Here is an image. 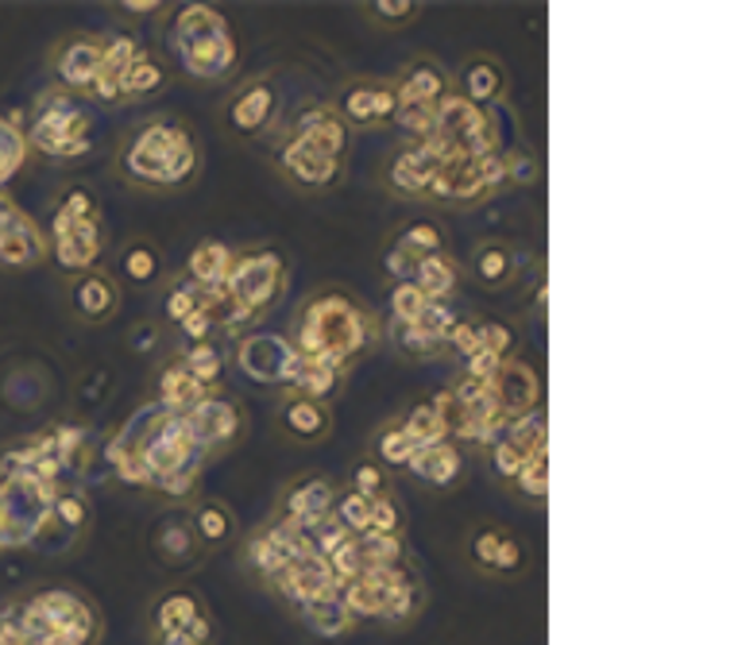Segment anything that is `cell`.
Wrapping results in <instances>:
<instances>
[{"instance_id":"4dcf8cb0","label":"cell","mask_w":738,"mask_h":645,"mask_svg":"<svg viewBox=\"0 0 738 645\" xmlns=\"http://www.w3.org/2000/svg\"><path fill=\"white\" fill-rule=\"evenodd\" d=\"M163 82H167V74H163L159 62L147 59V54H136V62L121 77V93L124 97H147V93L163 90Z\"/></svg>"},{"instance_id":"6125c7cd","label":"cell","mask_w":738,"mask_h":645,"mask_svg":"<svg viewBox=\"0 0 738 645\" xmlns=\"http://www.w3.org/2000/svg\"><path fill=\"white\" fill-rule=\"evenodd\" d=\"M124 12H136V15H144V12H159V0H124Z\"/></svg>"},{"instance_id":"836d02e7","label":"cell","mask_w":738,"mask_h":645,"mask_svg":"<svg viewBox=\"0 0 738 645\" xmlns=\"http://www.w3.org/2000/svg\"><path fill=\"white\" fill-rule=\"evenodd\" d=\"M395 248H403L406 256H414V259L437 256V251H445V232H441V225L418 220V225H410V228H403V232H398Z\"/></svg>"},{"instance_id":"ee69618b","label":"cell","mask_w":738,"mask_h":645,"mask_svg":"<svg viewBox=\"0 0 738 645\" xmlns=\"http://www.w3.org/2000/svg\"><path fill=\"white\" fill-rule=\"evenodd\" d=\"M445 348H453L457 356L472 360L476 352H484V341H480V321H465L457 318V325L445 333Z\"/></svg>"},{"instance_id":"d590c367","label":"cell","mask_w":738,"mask_h":645,"mask_svg":"<svg viewBox=\"0 0 738 645\" xmlns=\"http://www.w3.org/2000/svg\"><path fill=\"white\" fill-rule=\"evenodd\" d=\"M333 502H336V526L349 530V538H360V533L372 530V499L349 491L344 499H333Z\"/></svg>"},{"instance_id":"f907efd6","label":"cell","mask_w":738,"mask_h":645,"mask_svg":"<svg viewBox=\"0 0 738 645\" xmlns=\"http://www.w3.org/2000/svg\"><path fill=\"white\" fill-rule=\"evenodd\" d=\"M502 533L507 530H499V526H484V530L472 538V561L480 564L484 572L495 569V553H499V545H502Z\"/></svg>"},{"instance_id":"7dc6e473","label":"cell","mask_w":738,"mask_h":645,"mask_svg":"<svg viewBox=\"0 0 738 645\" xmlns=\"http://www.w3.org/2000/svg\"><path fill=\"white\" fill-rule=\"evenodd\" d=\"M514 487L522 495H530V499H538V502L545 499V495H549V464H545V456H538V460L526 464V468L518 471Z\"/></svg>"},{"instance_id":"83f0119b","label":"cell","mask_w":738,"mask_h":645,"mask_svg":"<svg viewBox=\"0 0 738 645\" xmlns=\"http://www.w3.org/2000/svg\"><path fill=\"white\" fill-rule=\"evenodd\" d=\"M198 615H201V607H198L194 595L170 592L167 600L155 607V631H159V638H167V634H183Z\"/></svg>"},{"instance_id":"f6af8a7d","label":"cell","mask_w":738,"mask_h":645,"mask_svg":"<svg viewBox=\"0 0 738 645\" xmlns=\"http://www.w3.org/2000/svg\"><path fill=\"white\" fill-rule=\"evenodd\" d=\"M136 62V46L132 39H113V43H101V74L124 77V70Z\"/></svg>"},{"instance_id":"277c9868","label":"cell","mask_w":738,"mask_h":645,"mask_svg":"<svg viewBox=\"0 0 738 645\" xmlns=\"http://www.w3.org/2000/svg\"><path fill=\"white\" fill-rule=\"evenodd\" d=\"M282 287V259L274 251H256L232 263L229 271V298L237 305V318H256L271 310ZM232 318V321H237Z\"/></svg>"},{"instance_id":"7bdbcfd3","label":"cell","mask_w":738,"mask_h":645,"mask_svg":"<svg viewBox=\"0 0 738 645\" xmlns=\"http://www.w3.org/2000/svg\"><path fill=\"white\" fill-rule=\"evenodd\" d=\"M352 491L375 499V495H387V468L380 460H360L352 468Z\"/></svg>"},{"instance_id":"f35d334b","label":"cell","mask_w":738,"mask_h":645,"mask_svg":"<svg viewBox=\"0 0 738 645\" xmlns=\"http://www.w3.org/2000/svg\"><path fill=\"white\" fill-rule=\"evenodd\" d=\"M395 124L406 132V136H410V139H418V144H422V139L437 136V108H429V105H410V108H398Z\"/></svg>"},{"instance_id":"11a10c76","label":"cell","mask_w":738,"mask_h":645,"mask_svg":"<svg viewBox=\"0 0 738 645\" xmlns=\"http://www.w3.org/2000/svg\"><path fill=\"white\" fill-rule=\"evenodd\" d=\"M194 310H198V294H194V287H175L167 294V302H163V313H167L170 321H178V325H183Z\"/></svg>"},{"instance_id":"4316f807","label":"cell","mask_w":738,"mask_h":645,"mask_svg":"<svg viewBox=\"0 0 738 645\" xmlns=\"http://www.w3.org/2000/svg\"><path fill=\"white\" fill-rule=\"evenodd\" d=\"M290 387H294V395H302V398H310V403L325 406L329 398L341 391V372H333V367H325V364H313V360H302Z\"/></svg>"},{"instance_id":"816d5d0a","label":"cell","mask_w":738,"mask_h":645,"mask_svg":"<svg viewBox=\"0 0 738 645\" xmlns=\"http://www.w3.org/2000/svg\"><path fill=\"white\" fill-rule=\"evenodd\" d=\"M367 8H372L375 20L387 23V28L410 23L414 15H418V4H414V0H375V4H367Z\"/></svg>"},{"instance_id":"e575fe53","label":"cell","mask_w":738,"mask_h":645,"mask_svg":"<svg viewBox=\"0 0 738 645\" xmlns=\"http://www.w3.org/2000/svg\"><path fill=\"white\" fill-rule=\"evenodd\" d=\"M375 448H380V464H383V468H410L414 452H418V445L406 437V429L398 426V422L375 437Z\"/></svg>"},{"instance_id":"ba28073f","label":"cell","mask_w":738,"mask_h":645,"mask_svg":"<svg viewBox=\"0 0 738 645\" xmlns=\"http://www.w3.org/2000/svg\"><path fill=\"white\" fill-rule=\"evenodd\" d=\"M279 584L282 592L290 595L294 603H325V600H341L336 595V584L329 576V564L321 553H302L298 561H290L287 569L279 572Z\"/></svg>"},{"instance_id":"8fae6325","label":"cell","mask_w":738,"mask_h":645,"mask_svg":"<svg viewBox=\"0 0 738 645\" xmlns=\"http://www.w3.org/2000/svg\"><path fill=\"white\" fill-rule=\"evenodd\" d=\"M279 163H282V175H287L290 186H298V190H325V186H333L336 178H341V159H329V155L298 144L294 136L287 139Z\"/></svg>"},{"instance_id":"d6986e66","label":"cell","mask_w":738,"mask_h":645,"mask_svg":"<svg viewBox=\"0 0 738 645\" xmlns=\"http://www.w3.org/2000/svg\"><path fill=\"white\" fill-rule=\"evenodd\" d=\"M121 305V290L105 271H90L74 282V310L82 321H108Z\"/></svg>"},{"instance_id":"6da1fadb","label":"cell","mask_w":738,"mask_h":645,"mask_svg":"<svg viewBox=\"0 0 738 645\" xmlns=\"http://www.w3.org/2000/svg\"><path fill=\"white\" fill-rule=\"evenodd\" d=\"M367 344H372V318L341 290H321L298 313L294 352L302 360L341 372L364 356Z\"/></svg>"},{"instance_id":"5bb4252c","label":"cell","mask_w":738,"mask_h":645,"mask_svg":"<svg viewBox=\"0 0 738 645\" xmlns=\"http://www.w3.org/2000/svg\"><path fill=\"white\" fill-rule=\"evenodd\" d=\"M453 93V82L449 74H445L437 62L422 59L414 62L410 70H406V77L395 85V97H398V108H410V105H429L437 108L445 97Z\"/></svg>"},{"instance_id":"c3c4849f","label":"cell","mask_w":738,"mask_h":645,"mask_svg":"<svg viewBox=\"0 0 738 645\" xmlns=\"http://www.w3.org/2000/svg\"><path fill=\"white\" fill-rule=\"evenodd\" d=\"M480 341H484V352L507 360L510 348H514V329L502 325V321H480Z\"/></svg>"},{"instance_id":"9c48e42d","label":"cell","mask_w":738,"mask_h":645,"mask_svg":"<svg viewBox=\"0 0 738 645\" xmlns=\"http://www.w3.org/2000/svg\"><path fill=\"white\" fill-rule=\"evenodd\" d=\"M538 395H541V383H538V372H533L530 364L510 360V364H502L499 372H495L491 398H495V406H499L502 418H522V414H533Z\"/></svg>"},{"instance_id":"7402d4cb","label":"cell","mask_w":738,"mask_h":645,"mask_svg":"<svg viewBox=\"0 0 738 645\" xmlns=\"http://www.w3.org/2000/svg\"><path fill=\"white\" fill-rule=\"evenodd\" d=\"M472 274H476V282H484L488 290L510 287V282H514V274H518L514 248H510V243H502V240H484L480 248H476V256H472Z\"/></svg>"},{"instance_id":"b9f144b4","label":"cell","mask_w":738,"mask_h":645,"mask_svg":"<svg viewBox=\"0 0 738 645\" xmlns=\"http://www.w3.org/2000/svg\"><path fill=\"white\" fill-rule=\"evenodd\" d=\"M159 553L167 556L170 564H183L186 556H194V533L190 526L183 522H167L159 533Z\"/></svg>"},{"instance_id":"8992f818","label":"cell","mask_w":738,"mask_h":645,"mask_svg":"<svg viewBox=\"0 0 738 645\" xmlns=\"http://www.w3.org/2000/svg\"><path fill=\"white\" fill-rule=\"evenodd\" d=\"M85 113L74 105V97H43V108H39L35 121V144L51 155H77L85 147Z\"/></svg>"},{"instance_id":"ac0fdd59","label":"cell","mask_w":738,"mask_h":645,"mask_svg":"<svg viewBox=\"0 0 738 645\" xmlns=\"http://www.w3.org/2000/svg\"><path fill=\"white\" fill-rule=\"evenodd\" d=\"M333 507V483L329 479H298L294 487L287 491V502H282V510H287V518L298 526V530H305V526L321 522L325 518V510Z\"/></svg>"},{"instance_id":"5b68a950","label":"cell","mask_w":738,"mask_h":645,"mask_svg":"<svg viewBox=\"0 0 738 645\" xmlns=\"http://www.w3.org/2000/svg\"><path fill=\"white\" fill-rule=\"evenodd\" d=\"M406 584H410V576H406L398 564L395 569H367L360 572L356 580L344 584L341 607L349 611L352 618H387L391 603H395V595L403 592Z\"/></svg>"},{"instance_id":"cb8c5ba5","label":"cell","mask_w":738,"mask_h":645,"mask_svg":"<svg viewBox=\"0 0 738 645\" xmlns=\"http://www.w3.org/2000/svg\"><path fill=\"white\" fill-rule=\"evenodd\" d=\"M329 426H333L329 406L310 403V398L302 395H290L287 403H282V429L294 440H321L329 433Z\"/></svg>"},{"instance_id":"f1b7e54d","label":"cell","mask_w":738,"mask_h":645,"mask_svg":"<svg viewBox=\"0 0 738 645\" xmlns=\"http://www.w3.org/2000/svg\"><path fill=\"white\" fill-rule=\"evenodd\" d=\"M391 341H395V348L410 360H434L445 352L441 336L426 333V329H418V325H398V321H391Z\"/></svg>"},{"instance_id":"44dd1931","label":"cell","mask_w":738,"mask_h":645,"mask_svg":"<svg viewBox=\"0 0 738 645\" xmlns=\"http://www.w3.org/2000/svg\"><path fill=\"white\" fill-rule=\"evenodd\" d=\"M410 282L429 298V302H449L453 290H457V282H460V267H457V259H453L449 251L422 256L418 263H414V279Z\"/></svg>"},{"instance_id":"681fc988","label":"cell","mask_w":738,"mask_h":645,"mask_svg":"<svg viewBox=\"0 0 738 645\" xmlns=\"http://www.w3.org/2000/svg\"><path fill=\"white\" fill-rule=\"evenodd\" d=\"M418 329H426V333H434V336H441L445 341V333H449L453 325H457V313L449 310V302H426V310L418 313V321H414Z\"/></svg>"},{"instance_id":"680465c9","label":"cell","mask_w":738,"mask_h":645,"mask_svg":"<svg viewBox=\"0 0 738 645\" xmlns=\"http://www.w3.org/2000/svg\"><path fill=\"white\" fill-rule=\"evenodd\" d=\"M54 510H59L62 522L74 526V530H77V526H85V518H90V510H85V502L77 499V495H62V499L54 502Z\"/></svg>"},{"instance_id":"2e32d148","label":"cell","mask_w":738,"mask_h":645,"mask_svg":"<svg viewBox=\"0 0 738 645\" xmlns=\"http://www.w3.org/2000/svg\"><path fill=\"white\" fill-rule=\"evenodd\" d=\"M54 236H59V263L70 267V271H82V267H90L93 259H97L101 251L97 225H77V220H70L59 209V217H54Z\"/></svg>"},{"instance_id":"f5cc1de1","label":"cell","mask_w":738,"mask_h":645,"mask_svg":"<svg viewBox=\"0 0 738 645\" xmlns=\"http://www.w3.org/2000/svg\"><path fill=\"white\" fill-rule=\"evenodd\" d=\"M398 522H403V510L391 495H375L372 499V533H398Z\"/></svg>"},{"instance_id":"6f0895ef","label":"cell","mask_w":738,"mask_h":645,"mask_svg":"<svg viewBox=\"0 0 738 645\" xmlns=\"http://www.w3.org/2000/svg\"><path fill=\"white\" fill-rule=\"evenodd\" d=\"M414 263H418V259L406 256L403 248H391L387 256H383V271H387L395 282H410L414 279Z\"/></svg>"},{"instance_id":"9f6ffc18","label":"cell","mask_w":738,"mask_h":645,"mask_svg":"<svg viewBox=\"0 0 738 645\" xmlns=\"http://www.w3.org/2000/svg\"><path fill=\"white\" fill-rule=\"evenodd\" d=\"M214 329H217V318L206 310V305H198V310L183 321V333L190 336L194 344H209V333H214Z\"/></svg>"},{"instance_id":"74e56055","label":"cell","mask_w":738,"mask_h":645,"mask_svg":"<svg viewBox=\"0 0 738 645\" xmlns=\"http://www.w3.org/2000/svg\"><path fill=\"white\" fill-rule=\"evenodd\" d=\"M305 618H310V623H313V631H318V634H325V638H333V634L352 631V615L341 607V600L310 603V607H305Z\"/></svg>"},{"instance_id":"8d00e7d4","label":"cell","mask_w":738,"mask_h":645,"mask_svg":"<svg viewBox=\"0 0 738 645\" xmlns=\"http://www.w3.org/2000/svg\"><path fill=\"white\" fill-rule=\"evenodd\" d=\"M426 302H429V298L422 294L414 282H395V287H391V298H387L391 321H398V325H414V321H418V313L426 310Z\"/></svg>"},{"instance_id":"484cf974","label":"cell","mask_w":738,"mask_h":645,"mask_svg":"<svg viewBox=\"0 0 738 645\" xmlns=\"http://www.w3.org/2000/svg\"><path fill=\"white\" fill-rule=\"evenodd\" d=\"M186 271H190V282H198V287H221V282H229L232 251L217 240H206V243H198V251L190 256V267H186Z\"/></svg>"},{"instance_id":"4fadbf2b","label":"cell","mask_w":738,"mask_h":645,"mask_svg":"<svg viewBox=\"0 0 738 645\" xmlns=\"http://www.w3.org/2000/svg\"><path fill=\"white\" fill-rule=\"evenodd\" d=\"M54 74L70 90H90L101 74V39L77 35L70 43H62L59 54H54Z\"/></svg>"},{"instance_id":"ab89813d","label":"cell","mask_w":738,"mask_h":645,"mask_svg":"<svg viewBox=\"0 0 738 645\" xmlns=\"http://www.w3.org/2000/svg\"><path fill=\"white\" fill-rule=\"evenodd\" d=\"M124 274H128L136 287H147V282L159 274V256H155L147 243H132V248L124 251Z\"/></svg>"},{"instance_id":"1f68e13d","label":"cell","mask_w":738,"mask_h":645,"mask_svg":"<svg viewBox=\"0 0 738 645\" xmlns=\"http://www.w3.org/2000/svg\"><path fill=\"white\" fill-rule=\"evenodd\" d=\"M510 445L518 448V452L526 456V460H538V456H545V414H522V418L510 422Z\"/></svg>"},{"instance_id":"bcb514c9","label":"cell","mask_w":738,"mask_h":645,"mask_svg":"<svg viewBox=\"0 0 738 645\" xmlns=\"http://www.w3.org/2000/svg\"><path fill=\"white\" fill-rule=\"evenodd\" d=\"M526 464H530V460H526V456L518 452L510 440H495V445H491V468H495V476L507 479V483H514L518 471H522Z\"/></svg>"},{"instance_id":"60d3db41","label":"cell","mask_w":738,"mask_h":645,"mask_svg":"<svg viewBox=\"0 0 738 645\" xmlns=\"http://www.w3.org/2000/svg\"><path fill=\"white\" fill-rule=\"evenodd\" d=\"M183 367L194 375V379L201 383V387H209V383H214L217 375H221V352H217L214 344H198V348L186 352Z\"/></svg>"},{"instance_id":"9a60e30c","label":"cell","mask_w":738,"mask_h":645,"mask_svg":"<svg viewBox=\"0 0 738 645\" xmlns=\"http://www.w3.org/2000/svg\"><path fill=\"white\" fill-rule=\"evenodd\" d=\"M290 136H294L298 144L313 147V152L329 155V159H341L344 144H349V128H344V121L333 108H313V113H305L302 121L294 124Z\"/></svg>"},{"instance_id":"7a4b0ae2","label":"cell","mask_w":738,"mask_h":645,"mask_svg":"<svg viewBox=\"0 0 738 645\" xmlns=\"http://www.w3.org/2000/svg\"><path fill=\"white\" fill-rule=\"evenodd\" d=\"M121 175L144 190H178L198 175V139L175 121L139 124L121 147Z\"/></svg>"},{"instance_id":"30bf717a","label":"cell","mask_w":738,"mask_h":645,"mask_svg":"<svg viewBox=\"0 0 738 645\" xmlns=\"http://www.w3.org/2000/svg\"><path fill=\"white\" fill-rule=\"evenodd\" d=\"M341 116L352 124V128H367V124H387L398 116V97H395V85H367L356 82L341 93L336 101Z\"/></svg>"},{"instance_id":"7c38bea8","label":"cell","mask_w":738,"mask_h":645,"mask_svg":"<svg viewBox=\"0 0 738 645\" xmlns=\"http://www.w3.org/2000/svg\"><path fill=\"white\" fill-rule=\"evenodd\" d=\"M274 108H279V101H274L271 85H267V82H251V85H245V90H240L237 97L229 101V108H225V121H229L232 136H259L263 128H271Z\"/></svg>"},{"instance_id":"ffe728a7","label":"cell","mask_w":738,"mask_h":645,"mask_svg":"<svg viewBox=\"0 0 738 645\" xmlns=\"http://www.w3.org/2000/svg\"><path fill=\"white\" fill-rule=\"evenodd\" d=\"M410 471L429 487H453L465 471V460H460V448L453 440H441V445L418 448L410 460Z\"/></svg>"},{"instance_id":"603a6c76","label":"cell","mask_w":738,"mask_h":645,"mask_svg":"<svg viewBox=\"0 0 738 645\" xmlns=\"http://www.w3.org/2000/svg\"><path fill=\"white\" fill-rule=\"evenodd\" d=\"M186 426L198 440H232L240 429V414L232 403H217V398H201L198 406L190 410V418H186Z\"/></svg>"},{"instance_id":"3957f363","label":"cell","mask_w":738,"mask_h":645,"mask_svg":"<svg viewBox=\"0 0 738 645\" xmlns=\"http://www.w3.org/2000/svg\"><path fill=\"white\" fill-rule=\"evenodd\" d=\"M175 51L183 66L194 77H221L237 62V43H232L225 20L206 4H190L175 20Z\"/></svg>"},{"instance_id":"52a82bcc","label":"cell","mask_w":738,"mask_h":645,"mask_svg":"<svg viewBox=\"0 0 738 645\" xmlns=\"http://www.w3.org/2000/svg\"><path fill=\"white\" fill-rule=\"evenodd\" d=\"M240 372L251 375L256 383H294L302 356L294 352V344H287L282 336H248L237 348Z\"/></svg>"},{"instance_id":"be15d7a7","label":"cell","mask_w":738,"mask_h":645,"mask_svg":"<svg viewBox=\"0 0 738 645\" xmlns=\"http://www.w3.org/2000/svg\"><path fill=\"white\" fill-rule=\"evenodd\" d=\"M159 642H163V645H201V642H194L186 631H183V634H167V638H159Z\"/></svg>"},{"instance_id":"91938a15","label":"cell","mask_w":738,"mask_h":645,"mask_svg":"<svg viewBox=\"0 0 738 645\" xmlns=\"http://www.w3.org/2000/svg\"><path fill=\"white\" fill-rule=\"evenodd\" d=\"M507 178L514 186H526L538 178V159H530V155H514V159H507Z\"/></svg>"},{"instance_id":"94428289","label":"cell","mask_w":738,"mask_h":645,"mask_svg":"<svg viewBox=\"0 0 738 645\" xmlns=\"http://www.w3.org/2000/svg\"><path fill=\"white\" fill-rule=\"evenodd\" d=\"M468 364V375H472V379H484V383H491L495 379V372H499L502 367V360L499 356H491V352H476L472 360H465Z\"/></svg>"},{"instance_id":"e0dca14e","label":"cell","mask_w":738,"mask_h":645,"mask_svg":"<svg viewBox=\"0 0 738 645\" xmlns=\"http://www.w3.org/2000/svg\"><path fill=\"white\" fill-rule=\"evenodd\" d=\"M502 90H507V74H502V66L488 54H476V59L465 62V70H460V97L468 101V105L484 108V105H495V101L502 97Z\"/></svg>"},{"instance_id":"d4e9b609","label":"cell","mask_w":738,"mask_h":645,"mask_svg":"<svg viewBox=\"0 0 738 645\" xmlns=\"http://www.w3.org/2000/svg\"><path fill=\"white\" fill-rule=\"evenodd\" d=\"M206 398V387H201L198 379H194L190 372H186L183 364H170L167 372H163V383H159V403L163 410H170L178 418V414L194 410V406Z\"/></svg>"},{"instance_id":"d6a6232c","label":"cell","mask_w":738,"mask_h":645,"mask_svg":"<svg viewBox=\"0 0 738 645\" xmlns=\"http://www.w3.org/2000/svg\"><path fill=\"white\" fill-rule=\"evenodd\" d=\"M194 533H198L206 545H221V541L232 538V514L221 502H201V507L194 510Z\"/></svg>"},{"instance_id":"db71d44e","label":"cell","mask_w":738,"mask_h":645,"mask_svg":"<svg viewBox=\"0 0 738 645\" xmlns=\"http://www.w3.org/2000/svg\"><path fill=\"white\" fill-rule=\"evenodd\" d=\"M522 561H526L522 541H518L514 533H502V545H499V553H495L491 572H499V576H514V572L522 569Z\"/></svg>"},{"instance_id":"f546056e","label":"cell","mask_w":738,"mask_h":645,"mask_svg":"<svg viewBox=\"0 0 738 645\" xmlns=\"http://www.w3.org/2000/svg\"><path fill=\"white\" fill-rule=\"evenodd\" d=\"M398 426L406 429V437H410L418 448H429V445H441V440H449L445 418L434 410V406H414V410L406 414V422H398Z\"/></svg>"}]
</instances>
